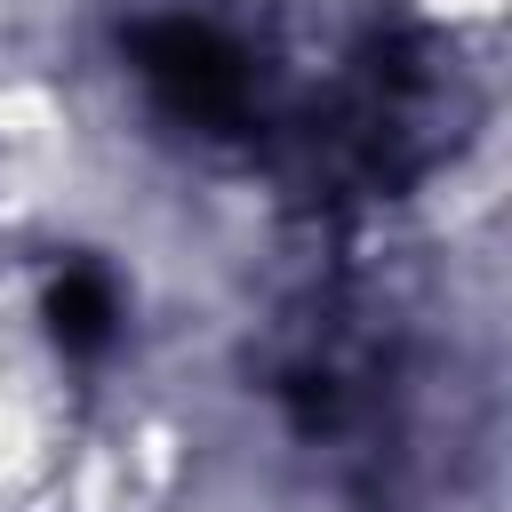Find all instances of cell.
Returning a JSON list of instances; mask_svg holds the SVG:
<instances>
[{"instance_id": "obj_1", "label": "cell", "mask_w": 512, "mask_h": 512, "mask_svg": "<svg viewBox=\"0 0 512 512\" xmlns=\"http://www.w3.org/2000/svg\"><path fill=\"white\" fill-rule=\"evenodd\" d=\"M136 72L152 80V96L192 120V128H240L248 104H256V80H248V56L192 24V16H168V24H144L136 32Z\"/></svg>"}, {"instance_id": "obj_2", "label": "cell", "mask_w": 512, "mask_h": 512, "mask_svg": "<svg viewBox=\"0 0 512 512\" xmlns=\"http://www.w3.org/2000/svg\"><path fill=\"white\" fill-rule=\"evenodd\" d=\"M48 320H56L64 352H104L112 320H120V296H112V280L96 264H64V280L48 288Z\"/></svg>"}]
</instances>
